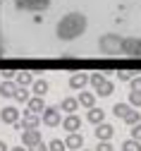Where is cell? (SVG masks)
<instances>
[{
	"label": "cell",
	"mask_w": 141,
	"mask_h": 151,
	"mask_svg": "<svg viewBox=\"0 0 141 151\" xmlns=\"http://www.w3.org/2000/svg\"><path fill=\"white\" fill-rule=\"evenodd\" d=\"M89 82H91V74H84V72H74L69 77V86L72 89H84Z\"/></svg>",
	"instance_id": "obj_14"
},
{
	"label": "cell",
	"mask_w": 141,
	"mask_h": 151,
	"mask_svg": "<svg viewBox=\"0 0 141 151\" xmlns=\"http://www.w3.org/2000/svg\"><path fill=\"white\" fill-rule=\"evenodd\" d=\"M22 142H24V146L29 149V146H34V144H38V142H43V137H41V132H38V129H24Z\"/></svg>",
	"instance_id": "obj_15"
},
{
	"label": "cell",
	"mask_w": 141,
	"mask_h": 151,
	"mask_svg": "<svg viewBox=\"0 0 141 151\" xmlns=\"http://www.w3.org/2000/svg\"><path fill=\"white\" fill-rule=\"evenodd\" d=\"M48 149H50V151H65V149H67V144H65L62 139H53V142L48 144Z\"/></svg>",
	"instance_id": "obj_25"
},
{
	"label": "cell",
	"mask_w": 141,
	"mask_h": 151,
	"mask_svg": "<svg viewBox=\"0 0 141 151\" xmlns=\"http://www.w3.org/2000/svg\"><path fill=\"white\" fill-rule=\"evenodd\" d=\"M122 55H129V58H141V39H139V36H125Z\"/></svg>",
	"instance_id": "obj_6"
},
{
	"label": "cell",
	"mask_w": 141,
	"mask_h": 151,
	"mask_svg": "<svg viewBox=\"0 0 141 151\" xmlns=\"http://www.w3.org/2000/svg\"><path fill=\"white\" fill-rule=\"evenodd\" d=\"M96 151H115V149H112V144H110V142H98Z\"/></svg>",
	"instance_id": "obj_27"
},
{
	"label": "cell",
	"mask_w": 141,
	"mask_h": 151,
	"mask_svg": "<svg viewBox=\"0 0 141 151\" xmlns=\"http://www.w3.org/2000/svg\"><path fill=\"white\" fill-rule=\"evenodd\" d=\"M41 122H43L41 115H36V113L26 110V113H24V118L17 122V127H22V129H38V125H41Z\"/></svg>",
	"instance_id": "obj_7"
},
{
	"label": "cell",
	"mask_w": 141,
	"mask_h": 151,
	"mask_svg": "<svg viewBox=\"0 0 141 151\" xmlns=\"http://www.w3.org/2000/svg\"><path fill=\"white\" fill-rule=\"evenodd\" d=\"M136 74H139V72H134V70H120L117 77H120V82H132Z\"/></svg>",
	"instance_id": "obj_24"
},
{
	"label": "cell",
	"mask_w": 141,
	"mask_h": 151,
	"mask_svg": "<svg viewBox=\"0 0 141 151\" xmlns=\"http://www.w3.org/2000/svg\"><path fill=\"white\" fill-rule=\"evenodd\" d=\"M14 82H17V86H29V84H34L36 79H34V74H31V72H17Z\"/></svg>",
	"instance_id": "obj_21"
},
{
	"label": "cell",
	"mask_w": 141,
	"mask_h": 151,
	"mask_svg": "<svg viewBox=\"0 0 141 151\" xmlns=\"http://www.w3.org/2000/svg\"><path fill=\"white\" fill-rule=\"evenodd\" d=\"M31 96H34V93H29V91H26V86H19V89H17L14 101H17V103H29V101H31Z\"/></svg>",
	"instance_id": "obj_22"
},
{
	"label": "cell",
	"mask_w": 141,
	"mask_h": 151,
	"mask_svg": "<svg viewBox=\"0 0 141 151\" xmlns=\"http://www.w3.org/2000/svg\"><path fill=\"white\" fill-rule=\"evenodd\" d=\"M60 110L67 113V115L77 113V110H79V99H62V103H60Z\"/></svg>",
	"instance_id": "obj_19"
},
{
	"label": "cell",
	"mask_w": 141,
	"mask_h": 151,
	"mask_svg": "<svg viewBox=\"0 0 141 151\" xmlns=\"http://www.w3.org/2000/svg\"><path fill=\"white\" fill-rule=\"evenodd\" d=\"M132 91H141V74H136L132 79Z\"/></svg>",
	"instance_id": "obj_30"
},
{
	"label": "cell",
	"mask_w": 141,
	"mask_h": 151,
	"mask_svg": "<svg viewBox=\"0 0 141 151\" xmlns=\"http://www.w3.org/2000/svg\"><path fill=\"white\" fill-rule=\"evenodd\" d=\"M89 27V19H86V14L82 12H67L62 19H60L55 24V36L60 41H74L79 39Z\"/></svg>",
	"instance_id": "obj_1"
},
{
	"label": "cell",
	"mask_w": 141,
	"mask_h": 151,
	"mask_svg": "<svg viewBox=\"0 0 141 151\" xmlns=\"http://www.w3.org/2000/svg\"><path fill=\"white\" fill-rule=\"evenodd\" d=\"M43 125L46 127H57L60 122H62V115H60V108H46L43 115H41Z\"/></svg>",
	"instance_id": "obj_8"
},
{
	"label": "cell",
	"mask_w": 141,
	"mask_h": 151,
	"mask_svg": "<svg viewBox=\"0 0 141 151\" xmlns=\"http://www.w3.org/2000/svg\"><path fill=\"white\" fill-rule=\"evenodd\" d=\"M82 151H91V149H82Z\"/></svg>",
	"instance_id": "obj_34"
},
{
	"label": "cell",
	"mask_w": 141,
	"mask_h": 151,
	"mask_svg": "<svg viewBox=\"0 0 141 151\" xmlns=\"http://www.w3.org/2000/svg\"><path fill=\"white\" fill-rule=\"evenodd\" d=\"M122 151H141V142L127 139V142H122Z\"/></svg>",
	"instance_id": "obj_23"
},
{
	"label": "cell",
	"mask_w": 141,
	"mask_h": 151,
	"mask_svg": "<svg viewBox=\"0 0 141 151\" xmlns=\"http://www.w3.org/2000/svg\"><path fill=\"white\" fill-rule=\"evenodd\" d=\"M0 151H10V149H7V144H5V142H0Z\"/></svg>",
	"instance_id": "obj_33"
},
{
	"label": "cell",
	"mask_w": 141,
	"mask_h": 151,
	"mask_svg": "<svg viewBox=\"0 0 141 151\" xmlns=\"http://www.w3.org/2000/svg\"><path fill=\"white\" fill-rule=\"evenodd\" d=\"M31 113H36V115H43V110H46V103H43V96H31V101L26 103Z\"/></svg>",
	"instance_id": "obj_18"
},
{
	"label": "cell",
	"mask_w": 141,
	"mask_h": 151,
	"mask_svg": "<svg viewBox=\"0 0 141 151\" xmlns=\"http://www.w3.org/2000/svg\"><path fill=\"white\" fill-rule=\"evenodd\" d=\"M29 151H50V149H48V144H43V142H38V144L29 146Z\"/></svg>",
	"instance_id": "obj_29"
},
{
	"label": "cell",
	"mask_w": 141,
	"mask_h": 151,
	"mask_svg": "<svg viewBox=\"0 0 141 151\" xmlns=\"http://www.w3.org/2000/svg\"><path fill=\"white\" fill-rule=\"evenodd\" d=\"M0 120H3L5 125H17L19 122V110L14 106H5L3 110H0Z\"/></svg>",
	"instance_id": "obj_9"
},
{
	"label": "cell",
	"mask_w": 141,
	"mask_h": 151,
	"mask_svg": "<svg viewBox=\"0 0 141 151\" xmlns=\"http://www.w3.org/2000/svg\"><path fill=\"white\" fill-rule=\"evenodd\" d=\"M96 139L98 142H110L112 139V134H115V129H112V125H108V122H100V125H96Z\"/></svg>",
	"instance_id": "obj_10"
},
{
	"label": "cell",
	"mask_w": 141,
	"mask_h": 151,
	"mask_svg": "<svg viewBox=\"0 0 141 151\" xmlns=\"http://www.w3.org/2000/svg\"><path fill=\"white\" fill-rule=\"evenodd\" d=\"M86 120L91 122V125H100V122H105V113H103V108H89V115H86Z\"/></svg>",
	"instance_id": "obj_16"
},
{
	"label": "cell",
	"mask_w": 141,
	"mask_h": 151,
	"mask_svg": "<svg viewBox=\"0 0 141 151\" xmlns=\"http://www.w3.org/2000/svg\"><path fill=\"white\" fill-rule=\"evenodd\" d=\"M31 93H34V96H46V93H48V82L46 79H36L31 84Z\"/></svg>",
	"instance_id": "obj_20"
},
{
	"label": "cell",
	"mask_w": 141,
	"mask_h": 151,
	"mask_svg": "<svg viewBox=\"0 0 141 151\" xmlns=\"http://www.w3.org/2000/svg\"><path fill=\"white\" fill-rule=\"evenodd\" d=\"M14 7L24 12H43L50 7V0H14Z\"/></svg>",
	"instance_id": "obj_5"
},
{
	"label": "cell",
	"mask_w": 141,
	"mask_h": 151,
	"mask_svg": "<svg viewBox=\"0 0 141 151\" xmlns=\"http://www.w3.org/2000/svg\"><path fill=\"white\" fill-rule=\"evenodd\" d=\"M3 77H5V79H14L17 72H12V70H3Z\"/></svg>",
	"instance_id": "obj_31"
},
{
	"label": "cell",
	"mask_w": 141,
	"mask_h": 151,
	"mask_svg": "<svg viewBox=\"0 0 141 151\" xmlns=\"http://www.w3.org/2000/svg\"><path fill=\"white\" fill-rule=\"evenodd\" d=\"M129 106L141 108V91H132V93H129Z\"/></svg>",
	"instance_id": "obj_26"
},
{
	"label": "cell",
	"mask_w": 141,
	"mask_h": 151,
	"mask_svg": "<svg viewBox=\"0 0 141 151\" xmlns=\"http://www.w3.org/2000/svg\"><path fill=\"white\" fill-rule=\"evenodd\" d=\"M122 43H125V36H120V34H103L98 39V50L103 55H120L122 53Z\"/></svg>",
	"instance_id": "obj_2"
},
{
	"label": "cell",
	"mask_w": 141,
	"mask_h": 151,
	"mask_svg": "<svg viewBox=\"0 0 141 151\" xmlns=\"http://www.w3.org/2000/svg\"><path fill=\"white\" fill-rule=\"evenodd\" d=\"M10 151H29L26 146H14V149H10Z\"/></svg>",
	"instance_id": "obj_32"
},
{
	"label": "cell",
	"mask_w": 141,
	"mask_h": 151,
	"mask_svg": "<svg viewBox=\"0 0 141 151\" xmlns=\"http://www.w3.org/2000/svg\"><path fill=\"white\" fill-rule=\"evenodd\" d=\"M65 144H67V149H72V151H82V149H84V137L79 134V132H69L67 139H65Z\"/></svg>",
	"instance_id": "obj_13"
},
{
	"label": "cell",
	"mask_w": 141,
	"mask_h": 151,
	"mask_svg": "<svg viewBox=\"0 0 141 151\" xmlns=\"http://www.w3.org/2000/svg\"><path fill=\"white\" fill-rule=\"evenodd\" d=\"M91 84H93V89H96V96H100V99H108L110 93H112V89H115V84H112L108 77H103L100 72H93V74H91Z\"/></svg>",
	"instance_id": "obj_4"
},
{
	"label": "cell",
	"mask_w": 141,
	"mask_h": 151,
	"mask_svg": "<svg viewBox=\"0 0 141 151\" xmlns=\"http://www.w3.org/2000/svg\"><path fill=\"white\" fill-rule=\"evenodd\" d=\"M79 106L82 108H93L96 106V93H91V91H86V89H82V93H79Z\"/></svg>",
	"instance_id": "obj_17"
},
{
	"label": "cell",
	"mask_w": 141,
	"mask_h": 151,
	"mask_svg": "<svg viewBox=\"0 0 141 151\" xmlns=\"http://www.w3.org/2000/svg\"><path fill=\"white\" fill-rule=\"evenodd\" d=\"M17 82H12V79H3L0 82V96L3 99H14L17 96Z\"/></svg>",
	"instance_id": "obj_11"
},
{
	"label": "cell",
	"mask_w": 141,
	"mask_h": 151,
	"mask_svg": "<svg viewBox=\"0 0 141 151\" xmlns=\"http://www.w3.org/2000/svg\"><path fill=\"white\" fill-rule=\"evenodd\" d=\"M112 113H115L117 118H122L127 125H132V127L141 122V115H139V110H136L134 106H129V103H115V106H112Z\"/></svg>",
	"instance_id": "obj_3"
},
{
	"label": "cell",
	"mask_w": 141,
	"mask_h": 151,
	"mask_svg": "<svg viewBox=\"0 0 141 151\" xmlns=\"http://www.w3.org/2000/svg\"><path fill=\"white\" fill-rule=\"evenodd\" d=\"M62 127H65L67 132H79V129H82V118H79L77 113L65 115V118H62Z\"/></svg>",
	"instance_id": "obj_12"
},
{
	"label": "cell",
	"mask_w": 141,
	"mask_h": 151,
	"mask_svg": "<svg viewBox=\"0 0 141 151\" xmlns=\"http://www.w3.org/2000/svg\"><path fill=\"white\" fill-rule=\"evenodd\" d=\"M132 139H136V142H141V122L132 127Z\"/></svg>",
	"instance_id": "obj_28"
}]
</instances>
